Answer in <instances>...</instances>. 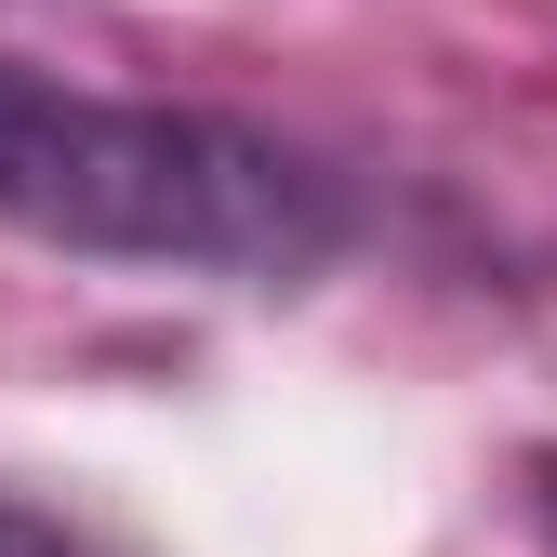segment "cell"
<instances>
[{
	"label": "cell",
	"instance_id": "cell-1",
	"mask_svg": "<svg viewBox=\"0 0 557 557\" xmlns=\"http://www.w3.org/2000/svg\"><path fill=\"white\" fill-rule=\"evenodd\" d=\"M0 226H27L53 252H107V265L293 293L345 239V186L252 120L0 66Z\"/></svg>",
	"mask_w": 557,
	"mask_h": 557
},
{
	"label": "cell",
	"instance_id": "cell-2",
	"mask_svg": "<svg viewBox=\"0 0 557 557\" xmlns=\"http://www.w3.org/2000/svg\"><path fill=\"white\" fill-rule=\"evenodd\" d=\"M0 557H107L94 531H66V518H40V505H14L0 492Z\"/></svg>",
	"mask_w": 557,
	"mask_h": 557
}]
</instances>
